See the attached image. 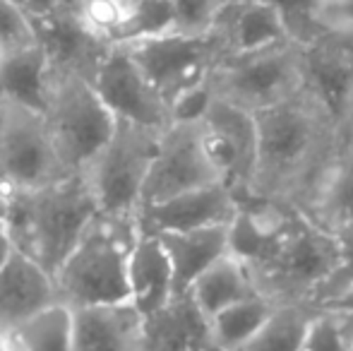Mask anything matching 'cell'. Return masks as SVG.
I'll use <instances>...</instances> for the list:
<instances>
[{"label":"cell","mask_w":353,"mask_h":351,"mask_svg":"<svg viewBox=\"0 0 353 351\" xmlns=\"http://www.w3.org/2000/svg\"><path fill=\"white\" fill-rule=\"evenodd\" d=\"M320 305H325V308H336V310H346V313H353V281H349L344 289L336 291L332 299L322 301Z\"/></svg>","instance_id":"d590c367"},{"label":"cell","mask_w":353,"mask_h":351,"mask_svg":"<svg viewBox=\"0 0 353 351\" xmlns=\"http://www.w3.org/2000/svg\"><path fill=\"white\" fill-rule=\"evenodd\" d=\"M255 116L257 169L250 195L298 207L336 154L346 130L307 89Z\"/></svg>","instance_id":"6da1fadb"},{"label":"cell","mask_w":353,"mask_h":351,"mask_svg":"<svg viewBox=\"0 0 353 351\" xmlns=\"http://www.w3.org/2000/svg\"><path fill=\"white\" fill-rule=\"evenodd\" d=\"M301 207L274 197H243L236 217L228 224L231 253L245 265L257 263L276 248L303 219Z\"/></svg>","instance_id":"9a60e30c"},{"label":"cell","mask_w":353,"mask_h":351,"mask_svg":"<svg viewBox=\"0 0 353 351\" xmlns=\"http://www.w3.org/2000/svg\"><path fill=\"white\" fill-rule=\"evenodd\" d=\"M51 82L53 68L39 43L10 53L0 66V101L43 113L51 94Z\"/></svg>","instance_id":"cb8c5ba5"},{"label":"cell","mask_w":353,"mask_h":351,"mask_svg":"<svg viewBox=\"0 0 353 351\" xmlns=\"http://www.w3.org/2000/svg\"><path fill=\"white\" fill-rule=\"evenodd\" d=\"M74 10L34 22V32H37V41L46 53L53 72H70V75L94 80L103 58L113 46L94 37L79 22Z\"/></svg>","instance_id":"ac0fdd59"},{"label":"cell","mask_w":353,"mask_h":351,"mask_svg":"<svg viewBox=\"0 0 353 351\" xmlns=\"http://www.w3.org/2000/svg\"><path fill=\"white\" fill-rule=\"evenodd\" d=\"M58 305L53 274L14 250L0 270V339H10L22 325Z\"/></svg>","instance_id":"2e32d148"},{"label":"cell","mask_w":353,"mask_h":351,"mask_svg":"<svg viewBox=\"0 0 353 351\" xmlns=\"http://www.w3.org/2000/svg\"><path fill=\"white\" fill-rule=\"evenodd\" d=\"M353 347V313L317 305L301 351H351Z\"/></svg>","instance_id":"4dcf8cb0"},{"label":"cell","mask_w":353,"mask_h":351,"mask_svg":"<svg viewBox=\"0 0 353 351\" xmlns=\"http://www.w3.org/2000/svg\"><path fill=\"white\" fill-rule=\"evenodd\" d=\"M307 92L330 111L341 130H353V37L322 32L303 41Z\"/></svg>","instance_id":"4fadbf2b"},{"label":"cell","mask_w":353,"mask_h":351,"mask_svg":"<svg viewBox=\"0 0 353 351\" xmlns=\"http://www.w3.org/2000/svg\"><path fill=\"white\" fill-rule=\"evenodd\" d=\"M53 145L46 116L34 108L0 101V181L17 190L39 188L68 176Z\"/></svg>","instance_id":"9c48e42d"},{"label":"cell","mask_w":353,"mask_h":351,"mask_svg":"<svg viewBox=\"0 0 353 351\" xmlns=\"http://www.w3.org/2000/svg\"><path fill=\"white\" fill-rule=\"evenodd\" d=\"M72 313V351H144V315L130 301Z\"/></svg>","instance_id":"d6986e66"},{"label":"cell","mask_w":353,"mask_h":351,"mask_svg":"<svg viewBox=\"0 0 353 351\" xmlns=\"http://www.w3.org/2000/svg\"><path fill=\"white\" fill-rule=\"evenodd\" d=\"M307 87L305 46L298 39H283L252 51L228 53L214 70L212 97L260 113Z\"/></svg>","instance_id":"5b68a950"},{"label":"cell","mask_w":353,"mask_h":351,"mask_svg":"<svg viewBox=\"0 0 353 351\" xmlns=\"http://www.w3.org/2000/svg\"><path fill=\"white\" fill-rule=\"evenodd\" d=\"M137 3H140V0H137Z\"/></svg>","instance_id":"7bdbcfd3"},{"label":"cell","mask_w":353,"mask_h":351,"mask_svg":"<svg viewBox=\"0 0 353 351\" xmlns=\"http://www.w3.org/2000/svg\"><path fill=\"white\" fill-rule=\"evenodd\" d=\"M168 32H178L176 0H140L135 5V12H132L125 32H123L121 43L161 37Z\"/></svg>","instance_id":"1f68e13d"},{"label":"cell","mask_w":353,"mask_h":351,"mask_svg":"<svg viewBox=\"0 0 353 351\" xmlns=\"http://www.w3.org/2000/svg\"><path fill=\"white\" fill-rule=\"evenodd\" d=\"M140 234V219L99 214L53 274L58 303L77 310L130 301L128 267Z\"/></svg>","instance_id":"3957f363"},{"label":"cell","mask_w":353,"mask_h":351,"mask_svg":"<svg viewBox=\"0 0 353 351\" xmlns=\"http://www.w3.org/2000/svg\"><path fill=\"white\" fill-rule=\"evenodd\" d=\"M159 239L171 258L173 274H176V294L188 291L202 272L210 270L219 258L231 253L228 224L192 231H171V234H159Z\"/></svg>","instance_id":"603a6c76"},{"label":"cell","mask_w":353,"mask_h":351,"mask_svg":"<svg viewBox=\"0 0 353 351\" xmlns=\"http://www.w3.org/2000/svg\"><path fill=\"white\" fill-rule=\"evenodd\" d=\"M128 281H130V303L144 318L173 299L176 274L159 236L140 234V239L135 241L130 267H128Z\"/></svg>","instance_id":"7402d4cb"},{"label":"cell","mask_w":353,"mask_h":351,"mask_svg":"<svg viewBox=\"0 0 353 351\" xmlns=\"http://www.w3.org/2000/svg\"><path fill=\"white\" fill-rule=\"evenodd\" d=\"M0 351H5V339H0Z\"/></svg>","instance_id":"60d3db41"},{"label":"cell","mask_w":353,"mask_h":351,"mask_svg":"<svg viewBox=\"0 0 353 351\" xmlns=\"http://www.w3.org/2000/svg\"><path fill=\"white\" fill-rule=\"evenodd\" d=\"M233 0H176L178 32H207Z\"/></svg>","instance_id":"836d02e7"},{"label":"cell","mask_w":353,"mask_h":351,"mask_svg":"<svg viewBox=\"0 0 353 351\" xmlns=\"http://www.w3.org/2000/svg\"><path fill=\"white\" fill-rule=\"evenodd\" d=\"M200 121L221 183L236 192L238 200L248 197L257 169V116L212 97Z\"/></svg>","instance_id":"8fae6325"},{"label":"cell","mask_w":353,"mask_h":351,"mask_svg":"<svg viewBox=\"0 0 353 351\" xmlns=\"http://www.w3.org/2000/svg\"><path fill=\"white\" fill-rule=\"evenodd\" d=\"M144 351H221L212 318L190 291H178L168 303L144 318Z\"/></svg>","instance_id":"e0dca14e"},{"label":"cell","mask_w":353,"mask_h":351,"mask_svg":"<svg viewBox=\"0 0 353 351\" xmlns=\"http://www.w3.org/2000/svg\"><path fill=\"white\" fill-rule=\"evenodd\" d=\"M34 24L12 0H0V46L5 53H17L29 46H37Z\"/></svg>","instance_id":"d6a6232c"},{"label":"cell","mask_w":353,"mask_h":351,"mask_svg":"<svg viewBox=\"0 0 353 351\" xmlns=\"http://www.w3.org/2000/svg\"><path fill=\"white\" fill-rule=\"evenodd\" d=\"M5 58H8V53H5V48L0 46V66H3V61H5Z\"/></svg>","instance_id":"ab89813d"},{"label":"cell","mask_w":353,"mask_h":351,"mask_svg":"<svg viewBox=\"0 0 353 351\" xmlns=\"http://www.w3.org/2000/svg\"><path fill=\"white\" fill-rule=\"evenodd\" d=\"M24 351H72V313L65 305H53L12 334Z\"/></svg>","instance_id":"f1b7e54d"},{"label":"cell","mask_w":353,"mask_h":351,"mask_svg":"<svg viewBox=\"0 0 353 351\" xmlns=\"http://www.w3.org/2000/svg\"><path fill=\"white\" fill-rule=\"evenodd\" d=\"M286 10L291 37L307 41L322 32L353 37V0H305Z\"/></svg>","instance_id":"4316f807"},{"label":"cell","mask_w":353,"mask_h":351,"mask_svg":"<svg viewBox=\"0 0 353 351\" xmlns=\"http://www.w3.org/2000/svg\"><path fill=\"white\" fill-rule=\"evenodd\" d=\"M344 265L341 236L303 217L301 224L262 260L250 263L255 291L274 305L317 303Z\"/></svg>","instance_id":"277c9868"},{"label":"cell","mask_w":353,"mask_h":351,"mask_svg":"<svg viewBox=\"0 0 353 351\" xmlns=\"http://www.w3.org/2000/svg\"><path fill=\"white\" fill-rule=\"evenodd\" d=\"M298 207L334 234L353 231V130L346 132L336 154Z\"/></svg>","instance_id":"ffe728a7"},{"label":"cell","mask_w":353,"mask_h":351,"mask_svg":"<svg viewBox=\"0 0 353 351\" xmlns=\"http://www.w3.org/2000/svg\"><path fill=\"white\" fill-rule=\"evenodd\" d=\"M188 291L195 296V301L210 318L216 315L219 310L257 294L248 265L233 253L219 258L210 270H205L197 277L195 284Z\"/></svg>","instance_id":"d4e9b609"},{"label":"cell","mask_w":353,"mask_h":351,"mask_svg":"<svg viewBox=\"0 0 353 351\" xmlns=\"http://www.w3.org/2000/svg\"><path fill=\"white\" fill-rule=\"evenodd\" d=\"M43 116L63 166L70 174L82 171L92 161L118 123L94 82L70 72H53Z\"/></svg>","instance_id":"ba28073f"},{"label":"cell","mask_w":353,"mask_h":351,"mask_svg":"<svg viewBox=\"0 0 353 351\" xmlns=\"http://www.w3.org/2000/svg\"><path fill=\"white\" fill-rule=\"evenodd\" d=\"M351 351H353V347H351Z\"/></svg>","instance_id":"b9f144b4"},{"label":"cell","mask_w":353,"mask_h":351,"mask_svg":"<svg viewBox=\"0 0 353 351\" xmlns=\"http://www.w3.org/2000/svg\"><path fill=\"white\" fill-rule=\"evenodd\" d=\"M14 250L17 248H14V243H12V236H10V231H8V224L0 219V270L8 265V260L12 258Z\"/></svg>","instance_id":"8d00e7d4"},{"label":"cell","mask_w":353,"mask_h":351,"mask_svg":"<svg viewBox=\"0 0 353 351\" xmlns=\"http://www.w3.org/2000/svg\"><path fill=\"white\" fill-rule=\"evenodd\" d=\"M241 200L223 183H212L195 190L181 192L171 200L147 205L140 210L142 234H171V231H192L205 226L231 224Z\"/></svg>","instance_id":"5bb4252c"},{"label":"cell","mask_w":353,"mask_h":351,"mask_svg":"<svg viewBox=\"0 0 353 351\" xmlns=\"http://www.w3.org/2000/svg\"><path fill=\"white\" fill-rule=\"evenodd\" d=\"M135 5L137 0H79L74 12L94 37L118 46Z\"/></svg>","instance_id":"f546056e"},{"label":"cell","mask_w":353,"mask_h":351,"mask_svg":"<svg viewBox=\"0 0 353 351\" xmlns=\"http://www.w3.org/2000/svg\"><path fill=\"white\" fill-rule=\"evenodd\" d=\"M24 14L34 22H41V19H48L53 14L61 12H70V10L77 8L79 0H12Z\"/></svg>","instance_id":"e575fe53"},{"label":"cell","mask_w":353,"mask_h":351,"mask_svg":"<svg viewBox=\"0 0 353 351\" xmlns=\"http://www.w3.org/2000/svg\"><path fill=\"white\" fill-rule=\"evenodd\" d=\"M161 132L118 118L106 145L79 171L92 190L99 214L113 219H140L144 185Z\"/></svg>","instance_id":"8992f818"},{"label":"cell","mask_w":353,"mask_h":351,"mask_svg":"<svg viewBox=\"0 0 353 351\" xmlns=\"http://www.w3.org/2000/svg\"><path fill=\"white\" fill-rule=\"evenodd\" d=\"M94 87L111 113L152 130H166L173 111L125 46H113L94 75Z\"/></svg>","instance_id":"7c38bea8"},{"label":"cell","mask_w":353,"mask_h":351,"mask_svg":"<svg viewBox=\"0 0 353 351\" xmlns=\"http://www.w3.org/2000/svg\"><path fill=\"white\" fill-rule=\"evenodd\" d=\"M317 303L274 305L260 330L236 351H301Z\"/></svg>","instance_id":"484cf974"},{"label":"cell","mask_w":353,"mask_h":351,"mask_svg":"<svg viewBox=\"0 0 353 351\" xmlns=\"http://www.w3.org/2000/svg\"><path fill=\"white\" fill-rule=\"evenodd\" d=\"M272 310H274V303L265 296L255 294L212 315V328L219 349L236 351L238 347H243L265 325Z\"/></svg>","instance_id":"83f0119b"},{"label":"cell","mask_w":353,"mask_h":351,"mask_svg":"<svg viewBox=\"0 0 353 351\" xmlns=\"http://www.w3.org/2000/svg\"><path fill=\"white\" fill-rule=\"evenodd\" d=\"M5 351H24V349L17 342H12V339H5Z\"/></svg>","instance_id":"74e56055"},{"label":"cell","mask_w":353,"mask_h":351,"mask_svg":"<svg viewBox=\"0 0 353 351\" xmlns=\"http://www.w3.org/2000/svg\"><path fill=\"white\" fill-rule=\"evenodd\" d=\"M97 217L99 207L79 171L46 185L12 190L0 210L14 248L51 274L65 263Z\"/></svg>","instance_id":"7a4b0ae2"},{"label":"cell","mask_w":353,"mask_h":351,"mask_svg":"<svg viewBox=\"0 0 353 351\" xmlns=\"http://www.w3.org/2000/svg\"><path fill=\"white\" fill-rule=\"evenodd\" d=\"M221 183L205 140L202 121H173L159 135L157 154L152 161L142 207L171 200L181 192Z\"/></svg>","instance_id":"30bf717a"},{"label":"cell","mask_w":353,"mask_h":351,"mask_svg":"<svg viewBox=\"0 0 353 351\" xmlns=\"http://www.w3.org/2000/svg\"><path fill=\"white\" fill-rule=\"evenodd\" d=\"M212 27L223 37L231 53L293 39L286 10L276 0H233Z\"/></svg>","instance_id":"44dd1931"},{"label":"cell","mask_w":353,"mask_h":351,"mask_svg":"<svg viewBox=\"0 0 353 351\" xmlns=\"http://www.w3.org/2000/svg\"><path fill=\"white\" fill-rule=\"evenodd\" d=\"M118 46L130 51L171 111L185 97L210 87L214 70L231 53L214 27L207 32H168Z\"/></svg>","instance_id":"52a82bcc"},{"label":"cell","mask_w":353,"mask_h":351,"mask_svg":"<svg viewBox=\"0 0 353 351\" xmlns=\"http://www.w3.org/2000/svg\"><path fill=\"white\" fill-rule=\"evenodd\" d=\"M276 3H281L283 8H293V5H301V3H305V0H276Z\"/></svg>","instance_id":"f35d334b"}]
</instances>
